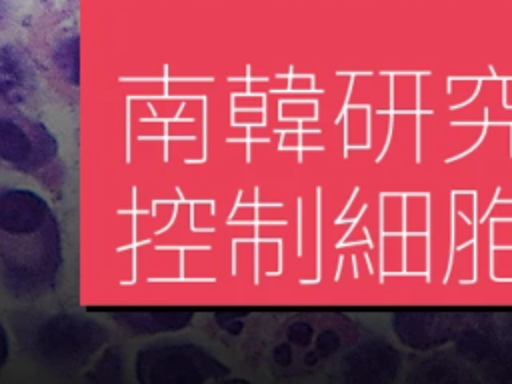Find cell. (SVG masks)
Wrapping results in <instances>:
<instances>
[{
    "instance_id": "cell-7",
    "label": "cell",
    "mask_w": 512,
    "mask_h": 384,
    "mask_svg": "<svg viewBox=\"0 0 512 384\" xmlns=\"http://www.w3.org/2000/svg\"><path fill=\"white\" fill-rule=\"evenodd\" d=\"M340 346V336L336 330H324L318 338H316V348H314V358H326L330 354H334Z\"/></svg>"
},
{
    "instance_id": "cell-4",
    "label": "cell",
    "mask_w": 512,
    "mask_h": 384,
    "mask_svg": "<svg viewBox=\"0 0 512 384\" xmlns=\"http://www.w3.org/2000/svg\"><path fill=\"white\" fill-rule=\"evenodd\" d=\"M0 154L6 164L20 172H40L56 158V142L50 132L22 116H2Z\"/></svg>"
},
{
    "instance_id": "cell-6",
    "label": "cell",
    "mask_w": 512,
    "mask_h": 384,
    "mask_svg": "<svg viewBox=\"0 0 512 384\" xmlns=\"http://www.w3.org/2000/svg\"><path fill=\"white\" fill-rule=\"evenodd\" d=\"M116 322L134 334H158L168 330H180L192 318L190 310H120L114 314Z\"/></svg>"
},
{
    "instance_id": "cell-8",
    "label": "cell",
    "mask_w": 512,
    "mask_h": 384,
    "mask_svg": "<svg viewBox=\"0 0 512 384\" xmlns=\"http://www.w3.org/2000/svg\"><path fill=\"white\" fill-rule=\"evenodd\" d=\"M312 336H314V330H312V326H310L308 322H304V320L292 322V324L288 326V330H286L288 342L298 344V346H308V344L312 342Z\"/></svg>"
},
{
    "instance_id": "cell-1",
    "label": "cell",
    "mask_w": 512,
    "mask_h": 384,
    "mask_svg": "<svg viewBox=\"0 0 512 384\" xmlns=\"http://www.w3.org/2000/svg\"><path fill=\"white\" fill-rule=\"evenodd\" d=\"M2 282L16 294L46 292L60 264V236L48 204L30 190L0 196Z\"/></svg>"
},
{
    "instance_id": "cell-2",
    "label": "cell",
    "mask_w": 512,
    "mask_h": 384,
    "mask_svg": "<svg viewBox=\"0 0 512 384\" xmlns=\"http://www.w3.org/2000/svg\"><path fill=\"white\" fill-rule=\"evenodd\" d=\"M136 374L146 384H198L224 378L228 370L196 344L160 342L138 352Z\"/></svg>"
},
{
    "instance_id": "cell-5",
    "label": "cell",
    "mask_w": 512,
    "mask_h": 384,
    "mask_svg": "<svg viewBox=\"0 0 512 384\" xmlns=\"http://www.w3.org/2000/svg\"><path fill=\"white\" fill-rule=\"evenodd\" d=\"M390 360H394V350L382 342H366L344 358L342 370L348 382L360 384H376L378 380H386L392 370Z\"/></svg>"
},
{
    "instance_id": "cell-3",
    "label": "cell",
    "mask_w": 512,
    "mask_h": 384,
    "mask_svg": "<svg viewBox=\"0 0 512 384\" xmlns=\"http://www.w3.org/2000/svg\"><path fill=\"white\" fill-rule=\"evenodd\" d=\"M106 330L102 324L80 316H54L34 334V352L56 368L82 366L102 344Z\"/></svg>"
}]
</instances>
